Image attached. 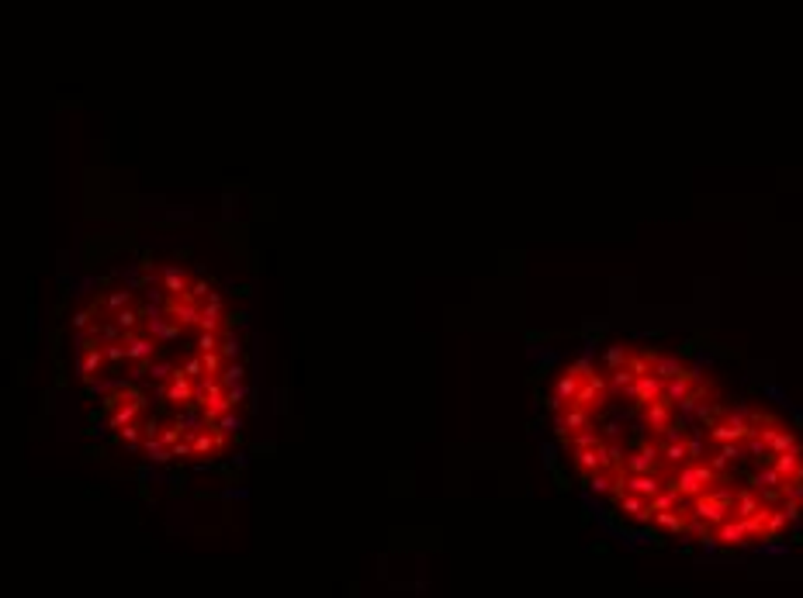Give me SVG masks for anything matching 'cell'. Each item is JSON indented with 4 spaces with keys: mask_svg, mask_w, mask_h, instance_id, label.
Returning <instances> with one entry per match:
<instances>
[{
    "mask_svg": "<svg viewBox=\"0 0 803 598\" xmlns=\"http://www.w3.org/2000/svg\"><path fill=\"white\" fill-rule=\"evenodd\" d=\"M121 343H125V357H128L132 367H149V363L156 360V353H159V343H156V339H152L146 328L125 332Z\"/></svg>",
    "mask_w": 803,
    "mask_h": 598,
    "instance_id": "6da1fadb",
    "label": "cell"
},
{
    "mask_svg": "<svg viewBox=\"0 0 803 598\" xmlns=\"http://www.w3.org/2000/svg\"><path fill=\"white\" fill-rule=\"evenodd\" d=\"M163 315H174V322L184 328V325H191V328H198V322H201V304H194L191 298H167L163 301Z\"/></svg>",
    "mask_w": 803,
    "mask_h": 598,
    "instance_id": "7a4b0ae2",
    "label": "cell"
},
{
    "mask_svg": "<svg viewBox=\"0 0 803 598\" xmlns=\"http://www.w3.org/2000/svg\"><path fill=\"white\" fill-rule=\"evenodd\" d=\"M225 328V304H222V294H208L205 298V308H201V322H198V332H218L222 335Z\"/></svg>",
    "mask_w": 803,
    "mask_h": 598,
    "instance_id": "3957f363",
    "label": "cell"
},
{
    "mask_svg": "<svg viewBox=\"0 0 803 598\" xmlns=\"http://www.w3.org/2000/svg\"><path fill=\"white\" fill-rule=\"evenodd\" d=\"M194 381H187L181 370H174V377H170V384L167 387H159V394H163V401H170V405H194Z\"/></svg>",
    "mask_w": 803,
    "mask_h": 598,
    "instance_id": "277c9868",
    "label": "cell"
},
{
    "mask_svg": "<svg viewBox=\"0 0 803 598\" xmlns=\"http://www.w3.org/2000/svg\"><path fill=\"white\" fill-rule=\"evenodd\" d=\"M146 411V398L139 394V398H132V401H125L118 411H111V418H108V429H115V433H121L125 425H132V422H139V415Z\"/></svg>",
    "mask_w": 803,
    "mask_h": 598,
    "instance_id": "5b68a950",
    "label": "cell"
},
{
    "mask_svg": "<svg viewBox=\"0 0 803 598\" xmlns=\"http://www.w3.org/2000/svg\"><path fill=\"white\" fill-rule=\"evenodd\" d=\"M191 287L187 274L181 267H163V274H159V291H163L167 298H184Z\"/></svg>",
    "mask_w": 803,
    "mask_h": 598,
    "instance_id": "8992f818",
    "label": "cell"
},
{
    "mask_svg": "<svg viewBox=\"0 0 803 598\" xmlns=\"http://www.w3.org/2000/svg\"><path fill=\"white\" fill-rule=\"evenodd\" d=\"M132 298H135V291H132V287H118V291H111L108 298L101 294V298L94 301V311H104V318H115L121 308H128V304H132Z\"/></svg>",
    "mask_w": 803,
    "mask_h": 598,
    "instance_id": "52a82bcc",
    "label": "cell"
},
{
    "mask_svg": "<svg viewBox=\"0 0 803 598\" xmlns=\"http://www.w3.org/2000/svg\"><path fill=\"white\" fill-rule=\"evenodd\" d=\"M101 367H104V350L97 346V350H87V353H80V367H76V374L84 377L87 384H94V377L101 374Z\"/></svg>",
    "mask_w": 803,
    "mask_h": 598,
    "instance_id": "ba28073f",
    "label": "cell"
},
{
    "mask_svg": "<svg viewBox=\"0 0 803 598\" xmlns=\"http://www.w3.org/2000/svg\"><path fill=\"white\" fill-rule=\"evenodd\" d=\"M111 322H115L121 332H139V328H142V308H139V304H128V308H121Z\"/></svg>",
    "mask_w": 803,
    "mask_h": 598,
    "instance_id": "9c48e42d",
    "label": "cell"
},
{
    "mask_svg": "<svg viewBox=\"0 0 803 598\" xmlns=\"http://www.w3.org/2000/svg\"><path fill=\"white\" fill-rule=\"evenodd\" d=\"M174 370H177V367H174L170 360H159V363H152V367L146 370V377H149L152 384H159V387H167L170 377H174Z\"/></svg>",
    "mask_w": 803,
    "mask_h": 598,
    "instance_id": "30bf717a",
    "label": "cell"
},
{
    "mask_svg": "<svg viewBox=\"0 0 803 598\" xmlns=\"http://www.w3.org/2000/svg\"><path fill=\"white\" fill-rule=\"evenodd\" d=\"M243 377H246V367H243V363H229V367H222L218 384L229 391V387H235V384H243Z\"/></svg>",
    "mask_w": 803,
    "mask_h": 598,
    "instance_id": "8fae6325",
    "label": "cell"
},
{
    "mask_svg": "<svg viewBox=\"0 0 803 598\" xmlns=\"http://www.w3.org/2000/svg\"><path fill=\"white\" fill-rule=\"evenodd\" d=\"M191 450H194V457H208V453H215V433L208 429V425H205V429L191 440Z\"/></svg>",
    "mask_w": 803,
    "mask_h": 598,
    "instance_id": "7c38bea8",
    "label": "cell"
},
{
    "mask_svg": "<svg viewBox=\"0 0 803 598\" xmlns=\"http://www.w3.org/2000/svg\"><path fill=\"white\" fill-rule=\"evenodd\" d=\"M142 453H146L152 464H170V460H174V457H170V450H167L163 443H159V440H146V443H142Z\"/></svg>",
    "mask_w": 803,
    "mask_h": 598,
    "instance_id": "4fadbf2b",
    "label": "cell"
},
{
    "mask_svg": "<svg viewBox=\"0 0 803 598\" xmlns=\"http://www.w3.org/2000/svg\"><path fill=\"white\" fill-rule=\"evenodd\" d=\"M239 353H243V343H239V339H235L232 332H225V335H222V343H218V357L235 363V357H239Z\"/></svg>",
    "mask_w": 803,
    "mask_h": 598,
    "instance_id": "5bb4252c",
    "label": "cell"
},
{
    "mask_svg": "<svg viewBox=\"0 0 803 598\" xmlns=\"http://www.w3.org/2000/svg\"><path fill=\"white\" fill-rule=\"evenodd\" d=\"M211 429H218V433H225V436H235L239 429H243V418H239L235 411H229V415H222Z\"/></svg>",
    "mask_w": 803,
    "mask_h": 598,
    "instance_id": "9a60e30c",
    "label": "cell"
},
{
    "mask_svg": "<svg viewBox=\"0 0 803 598\" xmlns=\"http://www.w3.org/2000/svg\"><path fill=\"white\" fill-rule=\"evenodd\" d=\"M104 350V363L111 367V370H118L128 357H125V343H111V346H101Z\"/></svg>",
    "mask_w": 803,
    "mask_h": 598,
    "instance_id": "2e32d148",
    "label": "cell"
},
{
    "mask_svg": "<svg viewBox=\"0 0 803 598\" xmlns=\"http://www.w3.org/2000/svg\"><path fill=\"white\" fill-rule=\"evenodd\" d=\"M177 370H181V374H184L187 381H201V377H205V367H201V353L187 357V360H184V363H181Z\"/></svg>",
    "mask_w": 803,
    "mask_h": 598,
    "instance_id": "e0dca14e",
    "label": "cell"
},
{
    "mask_svg": "<svg viewBox=\"0 0 803 598\" xmlns=\"http://www.w3.org/2000/svg\"><path fill=\"white\" fill-rule=\"evenodd\" d=\"M218 343H222V335L218 332H198V353H218Z\"/></svg>",
    "mask_w": 803,
    "mask_h": 598,
    "instance_id": "ac0fdd59",
    "label": "cell"
},
{
    "mask_svg": "<svg viewBox=\"0 0 803 598\" xmlns=\"http://www.w3.org/2000/svg\"><path fill=\"white\" fill-rule=\"evenodd\" d=\"M118 440H121L125 446H132V450H135V446L142 443V422H132V425H125V429L118 433Z\"/></svg>",
    "mask_w": 803,
    "mask_h": 598,
    "instance_id": "d6986e66",
    "label": "cell"
},
{
    "mask_svg": "<svg viewBox=\"0 0 803 598\" xmlns=\"http://www.w3.org/2000/svg\"><path fill=\"white\" fill-rule=\"evenodd\" d=\"M222 357L218 353H201V367H205V377H218L222 374Z\"/></svg>",
    "mask_w": 803,
    "mask_h": 598,
    "instance_id": "ffe728a7",
    "label": "cell"
},
{
    "mask_svg": "<svg viewBox=\"0 0 803 598\" xmlns=\"http://www.w3.org/2000/svg\"><path fill=\"white\" fill-rule=\"evenodd\" d=\"M181 440H184V429H181L177 422H174V425H167V429H163V436H159V443H163L167 450H170L174 443H181Z\"/></svg>",
    "mask_w": 803,
    "mask_h": 598,
    "instance_id": "44dd1931",
    "label": "cell"
},
{
    "mask_svg": "<svg viewBox=\"0 0 803 598\" xmlns=\"http://www.w3.org/2000/svg\"><path fill=\"white\" fill-rule=\"evenodd\" d=\"M225 398H229V405L235 408V405H243V398H250V387H246V384H235V387L225 391Z\"/></svg>",
    "mask_w": 803,
    "mask_h": 598,
    "instance_id": "7402d4cb",
    "label": "cell"
},
{
    "mask_svg": "<svg viewBox=\"0 0 803 598\" xmlns=\"http://www.w3.org/2000/svg\"><path fill=\"white\" fill-rule=\"evenodd\" d=\"M170 457H174V460H187V457H194V450H191V440H181V443H174V446H170Z\"/></svg>",
    "mask_w": 803,
    "mask_h": 598,
    "instance_id": "603a6c76",
    "label": "cell"
}]
</instances>
